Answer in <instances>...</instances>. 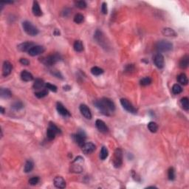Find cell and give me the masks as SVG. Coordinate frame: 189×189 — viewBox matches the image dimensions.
Returning <instances> with one entry per match:
<instances>
[{"label": "cell", "instance_id": "obj_35", "mask_svg": "<svg viewBox=\"0 0 189 189\" xmlns=\"http://www.w3.org/2000/svg\"><path fill=\"white\" fill-rule=\"evenodd\" d=\"M151 81H152V80H151V78L150 77H145L140 80V84L141 86H145L151 84Z\"/></svg>", "mask_w": 189, "mask_h": 189}, {"label": "cell", "instance_id": "obj_13", "mask_svg": "<svg viewBox=\"0 0 189 189\" xmlns=\"http://www.w3.org/2000/svg\"><path fill=\"white\" fill-rule=\"evenodd\" d=\"M13 70V66L11 62L8 61H4L3 66H2V75L4 77H7L11 73Z\"/></svg>", "mask_w": 189, "mask_h": 189}, {"label": "cell", "instance_id": "obj_17", "mask_svg": "<svg viewBox=\"0 0 189 189\" xmlns=\"http://www.w3.org/2000/svg\"><path fill=\"white\" fill-rule=\"evenodd\" d=\"M56 109H57V111H58V113H59L61 116H63V117H70V116H71L70 112H69L67 109L64 107L63 104L61 103H60V102H58V103H57Z\"/></svg>", "mask_w": 189, "mask_h": 189}, {"label": "cell", "instance_id": "obj_14", "mask_svg": "<svg viewBox=\"0 0 189 189\" xmlns=\"http://www.w3.org/2000/svg\"><path fill=\"white\" fill-rule=\"evenodd\" d=\"M79 109H80V112H81V115H82L85 118L89 120L92 119L91 111H90V109H89V108L87 106L85 105V104H81L80 107H79Z\"/></svg>", "mask_w": 189, "mask_h": 189}, {"label": "cell", "instance_id": "obj_34", "mask_svg": "<svg viewBox=\"0 0 189 189\" xmlns=\"http://www.w3.org/2000/svg\"><path fill=\"white\" fill-rule=\"evenodd\" d=\"M48 94V89H42L40 91L37 92L35 93L36 97H37L38 98H42L46 97Z\"/></svg>", "mask_w": 189, "mask_h": 189}, {"label": "cell", "instance_id": "obj_44", "mask_svg": "<svg viewBox=\"0 0 189 189\" xmlns=\"http://www.w3.org/2000/svg\"><path fill=\"white\" fill-rule=\"evenodd\" d=\"M135 70V66L133 64H128L125 68V72H128V73L131 74V72H133Z\"/></svg>", "mask_w": 189, "mask_h": 189}, {"label": "cell", "instance_id": "obj_50", "mask_svg": "<svg viewBox=\"0 0 189 189\" xmlns=\"http://www.w3.org/2000/svg\"><path fill=\"white\" fill-rule=\"evenodd\" d=\"M0 109H1V113H2V114H4V113H5V109H4L2 107H0Z\"/></svg>", "mask_w": 189, "mask_h": 189}, {"label": "cell", "instance_id": "obj_47", "mask_svg": "<svg viewBox=\"0 0 189 189\" xmlns=\"http://www.w3.org/2000/svg\"><path fill=\"white\" fill-rule=\"evenodd\" d=\"M52 74H53L54 76H56V77L58 78H63V76H62V75L61 74V72H59V71H58V70H56V71H53V72H52Z\"/></svg>", "mask_w": 189, "mask_h": 189}, {"label": "cell", "instance_id": "obj_18", "mask_svg": "<svg viewBox=\"0 0 189 189\" xmlns=\"http://www.w3.org/2000/svg\"><path fill=\"white\" fill-rule=\"evenodd\" d=\"M53 183H54L55 187L57 188L63 189L66 187V182H65L64 179L62 177H56L53 180Z\"/></svg>", "mask_w": 189, "mask_h": 189}, {"label": "cell", "instance_id": "obj_7", "mask_svg": "<svg viewBox=\"0 0 189 189\" xmlns=\"http://www.w3.org/2000/svg\"><path fill=\"white\" fill-rule=\"evenodd\" d=\"M72 138L79 146L82 147V145L85 143V140L86 138V134L84 131H79L78 133L72 135Z\"/></svg>", "mask_w": 189, "mask_h": 189}, {"label": "cell", "instance_id": "obj_19", "mask_svg": "<svg viewBox=\"0 0 189 189\" xmlns=\"http://www.w3.org/2000/svg\"><path fill=\"white\" fill-rule=\"evenodd\" d=\"M32 12L34 13V16H41L42 15V11L41 10L40 5H39V2L37 1H34V4H33V7H32Z\"/></svg>", "mask_w": 189, "mask_h": 189}, {"label": "cell", "instance_id": "obj_22", "mask_svg": "<svg viewBox=\"0 0 189 189\" xmlns=\"http://www.w3.org/2000/svg\"><path fill=\"white\" fill-rule=\"evenodd\" d=\"M189 64V56L188 55L184 56L181 60L180 61V64H179V66L181 69H186L188 67Z\"/></svg>", "mask_w": 189, "mask_h": 189}, {"label": "cell", "instance_id": "obj_42", "mask_svg": "<svg viewBox=\"0 0 189 189\" xmlns=\"http://www.w3.org/2000/svg\"><path fill=\"white\" fill-rule=\"evenodd\" d=\"M45 88L47 89H49L50 91L53 92H57V86L53 85V84H50V83H46L45 84Z\"/></svg>", "mask_w": 189, "mask_h": 189}, {"label": "cell", "instance_id": "obj_12", "mask_svg": "<svg viewBox=\"0 0 189 189\" xmlns=\"http://www.w3.org/2000/svg\"><path fill=\"white\" fill-rule=\"evenodd\" d=\"M44 52V47L43 46L35 45L30 50L28 51V54L30 56H36L41 55Z\"/></svg>", "mask_w": 189, "mask_h": 189}, {"label": "cell", "instance_id": "obj_4", "mask_svg": "<svg viewBox=\"0 0 189 189\" xmlns=\"http://www.w3.org/2000/svg\"><path fill=\"white\" fill-rule=\"evenodd\" d=\"M83 164H84V158L81 156H78L74 160V161L71 165V171L75 173H81L83 172Z\"/></svg>", "mask_w": 189, "mask_h": 189}, {"label": "cell", "instance_id": "obj_6", "mask_svg": "<svg viewBox=\"0 0 189 189\" xmlns=\"http://www.w3.org/2000/svg\"><path fill=\"white\" fill-rule=\"evenodd\" d=\"M113 165L115 168H120L123 164V151L120 148L115 149L113 156Z\"/></svg>", "mask_w": 189, "mask_h": 189}, {"label": "cell", "instance_id": "obj_1", "mask_svg": "<svg viewBox=\"0 0 189 189\" xmlns=\"http://www.w3.org/2000/svg\"><path fill=\"white\" fill-rule=\"evenodd\" d=\"M61 55L58 54V53H54V54L49 55V56L42 58L41 61H42V63L44 64V65H46V66L51 67V66L56 64L57 62H58V61H61Z\"/></svg>", "mask_w": 189, "mask_h": 189}, {"label": "cell", "instance_id": "obj_2", "mask_svg": "<svg viewBox=\"0 0 189 189\" xmlns=\"http://www.w3.org/2000/svg\"><path fill=\"white\" fill-rule=\"evenodd\" d=\"M22 27L24 29V31L26 33L27 35L30 36H36L39 34V30L36 26H34L31 22L28 21H23Z\"/></svg>", "mask_w": 189, "mask_h": 189}, {"label": "cell", "instance_id": "obj_49", "mask_svg": "<svg viewBox=\"0 0 189 189\" xmlns=\"http://www.w3.org/2000/svg\"><path fill=\"white\" fill-rule=\"evenodd\" d=\"M63 89L64 90H65V91H69V90H70L71 87H70V86H68V85H66V86H63Z\"/></svg>", "mask_w": 189, "mask_h": 189}, {"label": "cell", "instance_id": "obj_25", "mask_svg": "<svg viewBox=\"0 0 189 189\" xmlns=\"http://www.w3.org/2000/svg\"><path fill=\"white\" fill-rule=\"evenodd\" d=\"M177 81H178V82L180 83V84H182V85H184V86L187 85L188 83L187 75L185 73L180 74V75L177 76Z\"/></svg>", "mask_w": 189, "mask_h": 189}, {"label": "cell", "instance_id": "obj_40", "mask_svg": "<svg viewBox=\"0 0 189 189\" xmlns=\"http://www.w3.org/2000/svg\"><path fill=\"white\" fill-rule=\"evenodd\" d=\"M49 128H50L51 129L54 131L56 134H61V131L58 126L55 124L53 122H50L49 123Z\"/></svg>", "mask_w": 189, "mask_h": 189}, {"label": "cell", "instance_id": "obj_27", "mask_svg": "<svg viewBox=\"0 0 189 189\" xmlns=\"http://www.w3.org/2000/svg\"><path fill=\"white\" fill-rule=\"evenodd\" d=\"M73 47L74 50H75L76 52H78V53L82 52V51L84 50V45H83L82 42L80 40H77L74 42Z\"/></svg>", "mask_w": 189, "mask_h": 189}, {"label": "cell", "instance_id": "obj_5", "mask_svg": "<svg viewBox=\"0 0 189 189\" xmlns=\"http://www.w3.org/2000/svg\"><path fill=\"white\" fill-rule=\"evenodd\" d=\"M94 106L96 107V108L98 109V110L100 111L103 115L107 116L111 115L112 112H111L110 110L109 109L107 104L105 103L104 101L103 100V98H102V99H100V100L95 101L94 102Z\"/></svg>", "mask_w": 189, "mask_h": 189}, {"label": "cell", "instance_id": "obj_33", "mask_svg": "<svg viewBox=\"0 0 189 189\" xmlns=\"http://www.w3.org/2000/svg\"><path fill=\"white\" fill-rule=\"evenodd\" d=\"M91 72L92 75L98 76V75H100L103 73V70L98 67H93L91 69Z\"/></svg>", "mask_w": 189, "mask_h": 189}, {"label": "cell", "instance_id": "obj_24", "mask_svg": "<svg viewBox=\"0 0 189 189\" xmlns=\"http://www.w3.org/2000/svg\"><path fill=\"white\" fill-rule=\"evenodd\" d=\"M0 95L2 98H10L12 96V92L7 88H2L0 90Z\"/></svg>", "mask_w": 189, "mask_h": 189}, {"label": "cell", "instance_id": "obj_26", "mask_svg": "<svg viewBox=\"0 0 189 189\" xmlns=\"http://www.w3.org/2000/svg\"><path fill=\"white\" fill-rule=\"evenodd\" d=\"M34 162L29 160L27 161H26L25 164V166H24V172L25 173H29V172H32V170L34 169Z\"/></svg>", "mask_w": 189, "mask_h": 189}, {"label": "cell", "instance_id": "obj_32", "mask_svg": "<svg viewBox=\"0 0 189 189\" xmlns=\"http://www.w3.org/2000/svg\"><path fill=\"white\" fill-rule=\"evenodd\" d=\"M56 135H57V134H56L54 131H53L50 128L48 127V129H47V137L48 140H54Z\"/></svg>", "mask_w": 189, "mask_h": 189}, {"label": "cell", "instance_id": "obj_29", "mask_svg": "<svg viewBox=\"0 0 189 189\" xmlns=\"http://www.w3.org/2000/svg\"><path fill=\"white\" fill-rule=\"evenodd\" d=\"M148 129H149V130L151 132L155 133L158 130V125L155 122L151 121V122L149 123V124H148Z\"/></svg>", "mask_w": 189, "mask_h": 189}, {"label": "cell", "instance_id": "obj_43", "mask_svg": "<svg viewBox=\"0 0 189 189\" xmlns=\"http://www.w3.org/2000/svg\"><path fill=\"white\" fill-rule=\"evenodd\" d=\"M28 182H29V184L31 185V186H36V185H37V184L39 183V177H32V178H30V180H29Z\"/></svg>", "mask_w": 189, "mask_h": 189}, {"label": "cell", "instance_id": "obj_46", "mask_svg": "<svg viewBox=\"0 0 189 189\" xmlns=\"http://www.w3.org/2000/svg\"><path fill=\"white\" fill-rule=\"evenodd\" d=\"M19 62L22 65H25V66H27V65L30 64V61H28V59H27V58H20Z\"/></svg>", "mask_w": 189, "mask_h": 189}, {"label": "cell", "instance_id": "obj_11", "mask_svg": "<svg viewBox=\"0 0 189 189\" xmlns=\"http://www.w3.org/2000/svg\"><path fill=\"white\" fill-rule=\"evenodd\" d=\"M154 63L158 68H163L165 65L164 56H163L161 53H158L157 55H155L154 58Z\"/></svg>", "mask_w": 189, "mask_h": 189}, {"label": "cell", "instance_id": "obj_20", "mask_svg": "<svg viewBox=\"0 0 189 189\" xmlns=\"http://www.w3.org/2000/svg\"><path fill=\"white\" fill-rule=\"evenodd\" d=\"M21 78L22 81L28 82V81H31L34 80V76L30 72H28L27 70H23L21 72Z\"/></svg>", "mask_w": 189, "mask_h": 189}, {"label": "cell", "instance_id": "obj_28", "mask_svg": "<svg viewBox=\"0 0 189 189\" xmlns=\"http://www.w3.org/2000/svg\"><path fill=\"white\" fill-rule=\"evenodd\" d=\"M162 33L164 36L168 37L171 36H176V32L173 30V29H171V28H164L163 30H162Z\"/></svg>", "mask_w": 189, "mask_h": 189}, {"label": "cell", "instance_id": "obj_15", "mask_svg": "<svg viewBox=\"0 0 189 189\" xmlns=\"http://www.w3.org/2000/svg\"><path fill=\"white\" fill-rule=\"evenodd\" d=\"M35 46V44L34 42H23L21 44H19L18 45V49L19 50L21 51V52H27L31 49L32 47Z\"/></svg>", "mask_w": 189, "mask_h": 189}, {"label": "cell", "instance_id": "obj_31", "mask_svg": "<svg viewBox=\"0 0 189 189\" xmlns=\"http://www.w3.org/2000/svg\"><path fill=\"white\" fill-rule=\"evenodd\" d=\"M108 155H109L108 149H107V147H105V146H103V147L101 148V153H100L101 160H104L107 159Z\"/></svg>", "mask_w": 189, "mask_h": 189}, {"label": "cell", "instance_id": "obj_8", "mask_svg": "<svg viewBox=\"0 0 189 189\" xmlns=\"http://www.w3.org/2000/svg\"><path fill=\"white\" fill-rule=\"evenodd\" d=\"M94 39H95V41H96L103 48H107V42H106L105 37H104V35H103V34L101 30H96V32H95V34H94Z\"/></svg>", "mask_w": 189, "mask_h": 189}, {"label": "cell", "instance_id": "obj_39", "mask_svg": "<svg viewBox=\"0 0 189 189\" xmlns=\"http://www.w3.org/2000/svg\"><path fill=\"white\" fill-rule=\"evenodd\" d=\"M11 107L13 109H15V110H19V109H21L24 107V105H23V103L21 101H15L13 103L12 105H11Z\"/></svg>", "mask_w": 189, "mask_h": 189}, {"label": "cell", "instance_id": "obj_36", "mask_svg": "<svg viewBox=\"0 0 189 189\" xmlns=\"http://www.w3.org/2000/svg\"><path fill=\"white\" fill-rule=\"evenodd\" d=\"M74 22L76 24H81L84 21V16H83L82 14L81 13H77L74 16Z\"/></svg>", "mask_w": 189, "mask_h": 189}, {"label": "cell", "instance_id": "obj_38", "mask_svg": "<svg viewBox=\"0 0 189 189\" xmlns=\"http://www.w3.org/2000/svg\"><path fill=\"white\" fill-rule=\"evenodd\" d=\"M168 177L169 180H174L175 179V171L173 167L169 168L168 170Z\"/></svg>", "mask_w": 189, "mask_h": 189}, {"label": "cell", "instance_id": "obj_30", "mask_svg": "<svg viewBox=\"0 0 189 189\" xmlns=\"http://www.w3.org/2000/svg\"><path fill=\"white\" fill-rule=\"evenodd\" d=\"M180 103L181 105H182V107L185 109V110L188 111L189 101H188V98L187 97H184V98H182L180 101Z\"/></svg>", "mask_w": 189, "mask_h": 189}, {"label": "cell", "instance_id": "obj_41", "mask_svg": "<svg viewBox=\"0 0 189 189\" xmlns=\"http://www.w3.org/2000/svg\"><path fill=\"white\" fill-rule=\"evenodd\" d=\"M75 6L79 9H85L87 5L85 1H77L75 2Z\"/></svg>", "mask_w": 189, "mask_h": 189}, {"label": "cell", "instance_id": "obj_21", "mask_svg": "<svg viewBox=\"0 0 189 189\" xmlns=\"http://www.w3.org/2000/svg\"><path fill=\"white\" fill-rule=\"evenodd\" d=\"M45 84L44 81L41 78L36 79L34 84V89H36V90H40L42 88L45 87Z\"/></svg>", "mask_w": 189, "mask_h": 189}, {"label": "cell", "instance_id": "obj_23", "mask_svg": "<svg viewBox=\"0 0 189 189\" xmlns=\"http://www.w3.org/2000/svg\"><path fill=\"white\" fill-rule=\"evenodd\" d=\"M103 100L104 101L105 103L107 104V107L109 108V109L110 110V112H113L115 110V105L114 102L112 101L111 99L108 98H103Z\"/></svg>", "mask_w": 189, "mask_h": 189}, {"label": "cell", "instance_id": "obj_3", "mask_svg": "<svg viewBox=\"0 0 189 189\" xmlns=\"http://www.w3.org/2000/svg\"><path fill=\"white\" fill-rule=\"evenodd\" d=\"M173 49V44L172 42L166 40H161L157 43L156 44V50L160 53H165L168 52Z\"/></svg>", "mask_w": 189, "mask_h": 189}, {"label": "cell", "instance_id": "obj_10", "mask_svg": "<svg viewBox=\"0 0 189 189\" xmlns=\"http://www.w3.org/2000/svg\"><path fill=\"white\" fill-rule=\"evenodd\" d=\"M82 151L85 154H92L94 150L96 149V145H94L92 142H89V143H85L81 147Z\"/></svg>", "mask_w": 189, "mask_h": 189}, {"label": "cell", "instance_id": "obj_9", "mask_svg": "<svg viewBox=\"0 0 189 189\" xmlns=\"http://www.w3.org/2000/svg\"><path fill=\"white\" fill-rule=\"evenodd\" d=\"M121 105H122L123 108L126 109L127 112H130V113H133V114L137 113L136 109L133 107V105H132L127 99H126V98H121Z\"/></svg>", "mask_w": 189, "mask_h": 189}, {"label": "cell", "instance_id": "obj_45", "mask_svg": "<svg viewBox=\"0 0 189 189\" xmlns=\"http://www.w3.org/2000/svg\"><path fill=\"white\" fill-rule=\"evenodd\" d=\"M107 11H108V10H107V5L106 2H103L102 3V5H101V12L103 14H107Z\"/></svg>", "mask_w": 189, "mask_h": 189}, {"label": "cell", "instance_id": "obj_48", "mask_svg": "<svg viewBox=\"0 0 189 189\" xmlns=\"http://www.w3.org/2000/svg\"><path fill=\"white\" fill-rule=\"evenodd\" d=\"M53 34H54L56 36H60V31L58 30V29H56V30H54V33H53Z\"/></svg>", "mask_w": 189, "mask_h": 189}, {"label": "cell", "instance_id": "obj_16", "mask_svg": "<svg viewBox=\"0 0 189 189\" xmlns=\"http://www.w3.org/2000/svg\"><path fill=\"white\" fill-rule=\"evenodd\" d=\"M95 126H96V128L98 129V131H101V133H107L109 131V129L107 127V124L102 120H96V121H95Z\"/></svg>", "mask_w": 189, "mask_h": 189}, {"label": "cell", "instance_id": "obj_37", "mask_svg": "<svg viewBox=\"0 0 189 189\" xmlns=\"http://www.w3.org/2000/svg\"><path fill=\"white\" fill-rule=\"evenodd\" d=\"M172 92L174 94H179L182 92V89L180 85L176 84L172 86Z\"/></svg>", "mask_w": 189, "mask_h": 189}]
</instances>
